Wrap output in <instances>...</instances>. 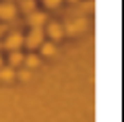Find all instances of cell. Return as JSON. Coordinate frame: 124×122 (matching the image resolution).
<instances>
[{
    "label": "cell",
    "instance_id": "6da1fadb",
    "mask_svg": "<svg viewBox=\"0 0 124 122\" xmlns=\"http://www.w3.org/2000/svg\"><path fill=\"white\" fill-rule=\"evenodd\" d=\"M41 41H44V31L39 27H33V31L27 35V39H23V44H27V48H31V50L37 48Z\"/></svg>",
    "mask_w": 124,
    "mask_h": 122
},
{
    "label": "cell",
    "instance_id": "7a4b0ae2",
    "mask_svg": "<svg viewBox=\"0 0 124 122\" xmlns=\"http://www.w3.org/2000/svg\"><path fill=\"white\" fill-rule=\"evenodd\" d=\"M23 39H25V37H23L21 33H10L2 46H4V48L8 50V52H10V50H19V48L23 46Z\"/></svg>",
    "mask_w": 124,
    "mask_h": 122
},
{
    "label": "cell",
    "instance_id": "3957f363",
    "mask_svg": "<svg viewBox=\"0 0 124 122\" xmlns=\"http://www.w3.org/2000/svg\"><path fill=\"white\" fill-rule=\"evenodd\" d=\"M15 15H17V6H15L13 2H2V4H0V19L8 21V19H13Z\"/></svg>",
    "mask_w": 124,
    "mask_h": 122
},
{
    "label": "cell",
    "instance_id": "277c9868",
    "mask_svg": "<svg viewBox=\"0 0 124 122\" xmlns=\"http://www.w3.org/2000/svg\"><path fill=\"white\" fill-rule=\"evenodd\" d=\"M46 21H48V17H46L44 13H35V10L29 15V19H27V23H29L31 27H39V25H44Z\"/></svg>",
    "mask_w": 124,
    "mask_h": 122
},
{
    "label": "cell",
    "instance_id": "5b68a950",
    "mask_svg": "<svg viewBox=\"0 0 124 122\" xmlns=\"http://www.w3.org/2000/svg\"><path fill=\"white\" fill-rule=\"evenodd\" d=\"M48 33H50L52 39H62V35H64V27H62L60 23H50Z\"/></svg>",
    "mask_w": 124,
    "mask_h": 122
},
{
    "label": "cell",
    "instance_id": "8992f818",
    "mask_svg": "<svg viewBox=\"0 0 124 122\" xmlns=\"http://www.w3.org/2000/svg\"><path fill=\"white\" fill-rule=\"evenodd\" d=\"M85 19H79V21H72V23H68L66 27H64V31H68V33H77V31H83L85 29Z\"/></svg>",
    "mask_w": 124,
    "mask_h": 122
},
{
    "label": "cell",
    "instance_id": "52a82bcc",
    "mask_svg": "<svg viewBox=\"0 0 124 122\" xmlns=\"http://www.w3.org/2000/svg\"><path fill=\"white\" fill-rule=\"evenodd\" d=\"M8 64H10V66H19V64H23V54L19 52V50H10Z\"/></svg>",
    "mask_w": 124,
    "mask_h": 122
},
{
    "label": "cell",
    "instance_id": "ba28073f",
    "mask_svg": "<svg viewBox=\"0 0 124 122\" xmlns=\"http://www.w3.org/2000/svg\"><path fill=\"white\" fill-rule=\"evenodd\" d=\"M0 79L2 81H13L15 79V68L13 66H0Z\"/></svg>",
    "mask_w": 124,
    "mask_h": 122
},
{
    "label": "cell",
    "instance_id": "9c48e42d",
    "mask_svg": "<svg viewBox=\"0 0 124 122\" xmlns=\"http://www.w3.org/2000/svg\"><path fill=\"white\" fill-rule=\"evenodd\" d=\"M21 10L25 15H31L35 10V0H21Z\"/></svg>",
    "mask_w": 124,
    "mask_h": 122
},
{
    "label": "cell",
    "instance_id": "30bf717a",
    "mask_svg": "<svg viewBox=\"0 0 124 122\" xmlns=\"http://www.w3.org/2000/svg\"><path fill=\"white\" fill-rule=\"evenodd\" d=\"M39 46H41V52H44L46 56H52V54L56 52V46H54L52 41H48V44H44V41H41Z\"/></svg>",
    "mask_w": 124,
    "mask_h": 122
},
{
    "label": "cell",
    "instance_id": "8fae6325",
    "mask_svg": "<svg viewBox=\"0 0 124 122\" xmlns=\"http://www.w3.org/2000/svg\"><path fill=\"white\" fill-rule=\"evenodd\" d=\"M23 62H27V66H31V68H33V66H37V64H39V58H37V56H33V54H29L27 58H23Z\"/></svg>",
    "mask_w": 124,
    "mask_h": 122
},
{
    "label": "cell",
    "instance_id": "7c38bea8",
    "mask_svg": "<svg viewBox=\"0 0 124 122\" xmlns=\"http://www.w3.org/2000/svg\"><path fill=\"white\" fill-rule=\"evenodd\" d=\"M62 0H44V4L48 6V8H56V6H60Z\"/></svg>",
    "mask_w": 124,
    "mask_h": 122
},
{
    "label": "cell",
    "instance_id": "4fadbf2b",
    "mask_svg": "<svg viewBox=\"0 0 124 122\" xmlns=\"http://www.w3.org/2000/svg\"><path fill=\"white\" fill-rule=\"evenodd\" d=\"M19 77H21L23 81H27V79L31 77V73H29V70H27V68H23V70H19Z\"/></svg>",
    "mask_w": 124,
    "mask_h": 122
},
{
    "label": "cell",
    "instance_id": "5bb4252c",
    "mask_svg": "<svg viewBox=\"0 0 124 122\" xmlns=\"http://www.w3.org/2000/svg\"><path fill=\"white\" fill-rule=\"evenodd\" d=\"M0 66H2V56H0Z\"/></svg>",
    "mask_w": 124,
    "mask_h": 122
},
{
    "label": "cell",
    "instance_id": "9a60e30c",
    "mask_svg": "<svg viewBox=\"0 0 124 122\" xmlns=\"http://www.w3.org/2000/svg\"><path fill=\"white\" fill-rule=\"evenodd\" d=\"M70 2H79V0H70Z\"/></svg>",
    "mask_w": 124,
    "mask_h": 122
},
{
    "label": "cell",
    "instance_id": "2e32d148",
    "mask_svg": "<svg viewBox=\"0 0 124 122\" xmlns=\"http://www.w3.org/2000/svg\"><path fill=\"white\" fill-rule=\"evenodd\" d=\"M0 50H2V44H0Z\"/></svg>",
    "mask_w": 124,
    "mask_h": 122
}]
</instances>
